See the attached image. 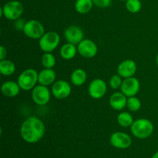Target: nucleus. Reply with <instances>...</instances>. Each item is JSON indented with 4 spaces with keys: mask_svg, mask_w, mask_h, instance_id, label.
Wrapping results in <instances>:
<instances>
[{
    "mask_svg": "<svg viewBox=\"0 0 158 158\" xmlns=\"http://www.w3.org/2000/svg\"><path fill=\"white\" fill-rule=\"evenodd\" d=\"M77 50L80 56L85 58L89 59L96 56L98 52V48H97V44L93 40L83 39L78 44Z\"/></svg>",
    "mask_w": 158,
    "mask_h": 158,
    "instance_id": "11",
    "label": "nucleus"
},
{
    "mask_svg": "<svg viewBox=\"0 0 158 158\" xmlns=\"http://www.w3.org/2000/svg\"><path fill=\"white\" fill-rule=\"evenodd\" d=\"M107 90V86L104 80L102 79H95L93 80L88 87V93L90 97L95 100L104 97Z\"/></svg>",
    "mask_w": 158,
    "mask_h": 158,
    "instance_id": "9",
    "label": "nucleus"
},
{
    "mask_svg": "<svg viewBox=\"0 0 158 158\" xmlns=\"http://www.w3.org/2000/svg\"><path fill=\"white\" fill-rule=\"evenodd\" d=\"M142 4L140 0H127L126 1V8L131 13H137L141 9Z\"/></svg>",
    "mask_w": 158,
    "mask_h": 158,
    "instance_id": "25",
    "label": "nucleus"
},
{
    "mask_svg": "<svg viewBox=\"0 0 158 158\" xmlns=\"http://www.w3.org/2000/svg\"><path fill=\"white\" fill-rule=\"evenodd\" d=\"M24 7L20 2L13 0L6 2L0 9V15L11 21H15L23 15Z\"/></svg>",
    "mask_w": 158,
    "mask_h": 158,
    "instance_id": "3",
    "label": "nucleus"
},
{
    "mask_svg": "<svg viewBox=\"0 0 158 158\" xmlns=\"http://www.w3.org/2000/svg\"><path fill=\"white\" fill-rule=\"evenodd\" d=\"M137 69V64L132 60H126L122 61L117 66V73L122 78H129L134 77Z\"/></svg>",
    "mask_w": 158,
    "mask_h": 158,
    "instance_id": "13",
    "label": "nucleus"
},
{
    "mask_svg": "<svg viewBox=\"0 0 158 158\" xmlns=\"http://www.w3.org/2000/svg\"><path fill=\"white\" fill-rule=\"evenodd\" d=\"M60 37L57 32L50 31L45 32L44 35L40 39L39 46L40 49L44 52H52L59 46Z\"/></svg>",
    "mask_w": 158,
    "mask_h": 158,
    "instance_id": "5",
    "label": "nucleus"
},
{
    "mask_svg": "<svg viewBox=\"0 0 158 158\" xmlns=\"http://www.w3.org/2000/svg\"><path fill=\"white\" fill-rule=\"evenodd\" d=\"M127 98L122 92H116L110 97L109 103L115 110H121L127 106Z\"/></svg>",
    "mask_w": 158,
    "mask_h": 158,
    "instance_id": "15",
    "label": "nucleus"
},
{
    "mask_svg": "<svg viewBox=\"0 0 158 158\" xmlns=\"http://www.w3.org/2000/svg\"><path fill=\"white\" fill-rule=\"evenodd\" d=\"M156 63H157V66H158V53H157V56H156Z\"/></svg>",
    "mask_w": 158,
    "mask_h": 158,
    "instance_id": "31",
    "label": "nucleus"
},
{
    "mask_svg": "<svg viewBox=\"0 0 158 158\" xmlns=\"http://www.w3.org/2000/svg\"><path fill=\"white\" fill-rule=\"evenodd\" d=\"M6 55H7V50L4 46H0V60H6Z\"/></svg>",
    "mask_w": 158,
    "mask_h": 158,
    "instance_id": "29",
    "label": "nucleus"
},
{
    "mask_svg": "<svg viewBox=\"0 0 158 158\" xmlns=\"http://www.w3.org/2000/svg\"><path fill=\"white\" fill-rule=\"evenodd\" d=\"M94 5L93 0H77L75 9L78 13L86 14L92 9Z\"/></svg>",
    "mask_w": 158,
    "mask_h": 158,
    "instance_id": "21",
    "label": "nucleus"
},
{
    "mask_svg": "<svg viewBox=\"0 0 158 158\" xmlns=\"http://www.w3.org/2000/svg\"><path fill=\"white\" fill-rule=\"evenodd\" d=\"M110 142L113 147L118 149H127L132 143V139L127 134L123 132H115L111 135Z\"/></svg>",
    "mask_w": 158,
    "mask_h": 158,
    "instance_id": "12",
    "label": "nucleus"
},
{
    "mask_svg": "<svg viewBox=\"0 0 158 158\" xmlns=\"http://www.w3.org/2000/svg\"><path fill=\"white\" fill-rule=\"evenodd\" d=\"M41 63L44 68L52 69L55 66L56 61V58L53 54L51 52H44V54L42 56Z\"/></svg>",
    "mask_w": 158,
    "mask_h": 158,
    "instance_id": "23",
    "label": "nucleus"
},
{
    "mask_svg": "<svg viewBox=\"0 0 158 158\" xmlns=\"http://www.w3.org/2000/svg\"><path fill=\"white\" fill-rule=\"evenodd\" d=\"M77 52H78L77 47H76L75 45L70 43H67L62 46L60 53L62 58L66 60H69L76 56Z\"/></svg>",
    "mask_w": 158,
    "mask_h": 158,
    "instance_id": "18",
    "label": "nucleus"
},
{
    "mask_svg": "<svg viewBox=\"0 0 158 158\" xmlns=\"http://www.w3.org/2000/svg\"><path fill=\"white\" fill-rule=\"evenodd\" d=\"M122 83H123L122 77L119 74L114 75L111 77L110 80V86L114 89H117L119 88H120Z\"/></svg>",
    "mask_w": 158,
    "mask_h": 158,
    "instance_id": "26",
    "label": "nucleus"
},
{
    "mask_svg": "<svg viewBox=\"0 0 158 158\" xmlns=\"http://www.w3.org/2000/svg\"><path fill=\"white\" fill-rule=\"evenodd\" d=\"M38 74L34 69H27L22 72L17 80L21 89L29 91L33 89L38 82Z\"/></svg>",
    "mask_w": 158,
    "mask_h": 158,
    "instance_id": "4",
    "label": "nucleus"
},
{
    "mask_svg": "<svg viewBox=\"0 0 158 158\" xmlns=\"http://www.w3.org/2000/svg\"><path fill=\"white\" fill-rule=\"evenodd\" d=\"M51 94L49 88L43 85H37L32 90V99L34 103L40 106L47 104L50 100Z\"/></svg>",
    "mask_w": 158,
    "mask_h": 158,
    "instance_id": "7",
    "label": "nucleus"
},
{
    "mask_svg": "<svg viewBox=\"0 0 158 158\" xmlns=\"http://www.w3.org/2000/svg\"><path fill=\"white\" fill-rule=\"evenodd\" d=\"M56 74L52 69L44 68L38 74V83L43 86H50L56 82Z\"/></svg>",
    "mask_w": 158,
    "mask_h": 158,
    "instance_id": "16",
    "label": "nucleus"
},
{
    "mask_svg": "<svg viewBox=\"0 0 158 158\" xmlns=\"http://www.w3.org/2000/svg\"><path fill=\"white\" fill-rule=\"evenodd\" d=\"M132 115L128 112H121L117 116V123L123 127H129L134 123Z\"/></svg>",
    "mask_w": 158,
    "mask_h": 158,
    "instance_id": "22",
    "label": "nucleus"
},
{
    "mask_svg": "<svg viewBox=\"0 0 158 158\" xmlns=\"http://www.w3.org/2000/svg\"><path fill=\"white\" fill-rule=\"evenodd\" d=\"M87 79V74L83 69H77L72 73L70 77L71 82L76 86H80L84 84Z\"/></svg>",
    "mask_w": 158,
    "mask_h": 158,
    "instance_id": "19",
    "label": "nucleus"
},
{
    "mask_svg": "<svg viewBox=\"0 0 158 158\" xmlns=\"http://www.w3.org/2000/svg\"><path fill=\"white\" fill-rule=\"evenodd\" d=\"M46 131L45 124L37 117H29L23 121L20 134L23 140L29 143H35L43 137Z\"/></svg>",
    "mask_w": 158,
    "mask_h": 158,
    "instance_id": "1",
    "label": "nucleus"
},
{
    "mask_svg": "<svg viewBox=\"0 0 158 158\" xmlns=\"http://www.w3.org/2000/svg\"><path fill=\"white\" fill-rule=\"evenodd\" d=\"M154 124L148 119L140 118L134 120L131 127L133 135L138 139H146L154 132Z\"/></svg>",
    "mask_w": 158,
    "mask_h": 158,
    "instance_id": "2",
    "label": "nucleus"
},
{
    "mask_svg": "<svg viewBox=\"0 0 158 158\" xmlns=\"http://www.w3.org/2000/svg\"><path fill=\"white\" fill-rule=\"evenodd\" d=\"M19 85L17 82L9 80L2 83L1 86L2 93L4 96L7 97H15L20 92Z\"/></svg>",
    "mask_w": 158,
    "mask_h": 158,
    "instance_id": "17",
    "label": "nucleus"
},
{
    "mask_svg": "<svg viewBox=\"0 0 158 158\" xmlns=\"http://www.w3.org/2000/svg\"><path fill=\"white\" fill-rule=\"evenodd\" d=\"M140 81L135 77H129L123 80L120 91L126 96L127 97H134L138 94L140 90Z\"/></svg>",
    "mask_w": 158,
    "mask_h": 158,
    "instance_id": "10",
    "label": "nucleus"
},
{
    "mask_svg": "<svg viewBox=\"0 0 158 158\" xmlns=\"http://www.w3.org/2000/svg\"><path fill=\"white\" fill-rule=\"evenodd\" d=\"M151 158H158V151H157V152H156L155 154L152 156V157Z\"/></svg>",
    "mask_w": 158,
    "mask_h": 158,
    "instance_id": "30",
    "label": "nucleus"
},
{
    "mask_svg": "<svg viewBox=\"0 0 158 158\" xmlns=\"http://www.w3.org/2000/svg\"><path fill=\"white\" fill-rule=\"evenodd\" d=\"M120 1H127V0H120Z\"/></svg>",
    "mask_w": 158,
    "mask_h": 158,
    "instance_id": "32",
    "label": "nucleus"
},
{
    "mask_svg": "<svg viewBox=\"0 0 158 158\" xmlns=\"http://www.w3.org/2000/svg\"><path fill=\"white\" fill-rule=\"evenodd\" d=\"M127 107L132 112L138 111L141 107V102L137 97H128L127 103Z\"/></svg>",
    "mask_w": 158,
    "mask_h": 158,
    "instance_id": "24",
    "label": "nucleus"
},
{
    "mask_svg": "<svg viewBox=\"0 0 158 158\" xmlns=\"http://www.w3.org/2000/svg\"><path fill=\"white\" fill-rule=\"evenodd\" d=\"M94 4L99 8H107L110 6L111 0H93Z\"/></svg>",
    "mask_w": 158,
    "mask_h": 158,
    "instance_id": "27",
    "label": "nucleus"
},
{
    "mask_svg": "<svg viewBox=\"0 0 158 158\" xmlns=\"http://www.w3.org/2000/svg\"><path fill=\"white\" fill-rule=\"evenodd\" d=\"M15 71V65L12 61L9 60H3L0 61V73L2 75L9 77Z\"/></svg>",
    "mask_w": 158,
    "mask_h": 158,
    "instance_id": "20",
    "label": "nucleus"
},
{
    "mask_svg": "<svg viewBox=\"0 0 158 158\" xmlns=\"http://www.w3.org/2000/svg\"><path fill=\"white\" fill-rule=\"evenodd\" d=\"M23 32L29 38L40 40L45 34V28L40 21L32 19L26 22Z\"/></svg>",
    "mask_w": 158,
    "mask_h": 158,
    "instance_id": "6",
    "label": "nucleus"
},
{
    "mask_svg": "<svg viewBox=\"0 0 158 158\" xmlns=\"http://www.w3.org/2000/svg\"><path fill=\"white\" fill-rule=\"evenodd\" d=\"M52 94L58 100H64L70 95L72 88L66 80H57L52 86Z\"/></svg>",
    "mask_w": 158,
    "mask_h": 158,
    "instance_id": "8",
    "label": "nucleus"
},
{
    "mask_svg": "<svg viewBox=\"0 0 158 158\" xmlns=\"http://www.w3.org/2000/svg\"><path fill=\"white\" fill-rule=\"evenodd\" d=\"M26 23V22L21 18H19V19H18L15 20V29H17V30H19V31H23Z\"/></svg>",
    "mask_w": 158,
    "mask_h": 158,
    "instance_id": "28",
    "label": "nucleus"
},
{
    "mask_svg": "<svg viewBox=\"0 0 158 158\" xmlns=\"http://www.w3.org/2000/svg\"><path fill=\"white\" fill-rule=\"evenodd\" d=\"M64 36L68 43L78 45L83 40V31L77 26H70L66 28L64 32Z\"/></svg>",
    "mask_w": 158,
    "mask_h": 158,
    "instance_id": "14",
    "label": "nucleus"
}]
</instances>
